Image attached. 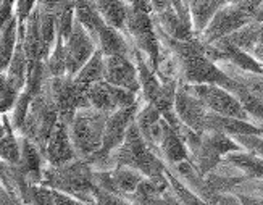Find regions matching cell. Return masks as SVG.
Listing matches in <instances>:
<instances>
[{"label": "cell", "instance_id": "cell-8", "mask_svg": "<svg viewBox=\"0 0 263 205\" xmlns=\"http://www.w3.org/2000/svg\"><path fill=\"white\" fill-rule=\"evenodd\" d=\"M123 32L131 41L133 47L141 50L147 57L148 63L155 70L160 60V53H162V42L158 39L152 11L128 5L126 25H124Z\"/></svg>", "mask_w": 263, "mask_h": 205}, {"label": "cell", "instance_id": "cell-19", "mask_svg": "<svg viewBox=\"0 0 263 205\" xmlns=\"http://www.w3.org/2000/svg\"><path fill=\"white\" fill-rule=\"evenodd\" d=\"M44 157L49 166H62L78 158L66 123H57L55 129L52 131L47 144L44 147Z\"/></svg>", "mask_w": 263, "mask_h": 205}, {"label": "cell", "instance_id": "cell-31", "mask_svg": "<svg viewBox=\"0 0 263 205\" xmlns=\"http://www.w3.org/2000/svg\"><path fill=\"white\" fill-rule=\"evenodd\" d=\"M231 92L237 97L239 102H241V105L249 113L252 123H255L257 126L263 128V99H260L254 92H250L247 87H244L239 83L236 84V87L231 90Z\"/></svg>", "mask_w": 263, "mask_h": 205}, {"label": "cell", "instance_id": "cell-26", "mask_svg": "<svg viewBox=\"0 0 263 205\" xmlns=\"http://www.w3.org/2000/svg\"><path fill=\"white\" fill-rule=\"evenodd\" d=\"M92 2L108 26L124 31L128 16V4L124 0H92Z\"/></svg>", "mask_w": 263, "mask_h": 205}, {"label": "cell", "instance_id": "cell-7", "mask_svg": "<svg viewBox=\"0 0 263 205\" xmlns=\"http://www.w3.org/2000/svg\"><path fill=\"white\" fill-rule=\"evenodd\" d=\"M59 121V110H57V105L53 104L47 87L44 86L42 92H39L31 100L25 126H23L20 136H25V138L32 141L44 152V147Z\"/></svg>", "mask_w": 263, "mask_h": 205}, {"label": "cell", "instance_id": "cell-37", "mask_svg": "<svg viewBox=\"0 0 263 205\" xmlns=\"http://www.w3.org/2000/svg\"><path fill=\"white\" fill-rule=\"evenodd\" d=\"M28 205H55L52 189L44 184H32Z\"/></svg>", "mask_w": 263, "mask_h": 205}, {"label": "cell", "instance_id": "cell-12", "mask_svg": "<svg viewBox=\"0 0 263 205\" xmlns=\"http://www.w3.org/2000/svg\"><path fill=\"white\" fill-rule=\"evenodd\" d=\"M194 96H197L207 108L213 113H218L223 117H233L239 120L252 121L249 113L244 110L237 97L218 84H186Z\"/></svg>", "mask_w": 263, "mask_h": 205}, {"label": "cell", "instance_id": "cell-4", "mask_svg": "<svg viewBox=\"0 0 263 205\" xmlns=\"http://www.w3.org/2000/svg\"><path fill=\"white\" fill-rule=\"evenodd\" d=\"M41 184L96 205L92 196L94 168L84 158H74L73 162L65 163L62 166L45 165Z\"/></svg>", "mask_w": 263, "mask_h": 205}, {"label": "cell", "instance_id": "cell-40", "mask_svg": "<svg viewBox=\"0 0 263 205\" xmlns=\"http://www.w3.org/2000/svg\"><path fill=\"white\" fill-rule=\"evenodd\" d=\"M0 205H25L18 194L0 183Z\"/></svg>", "mask_w": 263, "mask_h": 205}, {"label": "cell", "instance_id": "cell-11", "mask_svg": "<svg viewBox=\"0 0 263 205\" xmlns=\"http://www.w3.org/2000/svg\"><path fill=\"white\" fill-rule=\"evenodd\" d=\"M141 102H142V96L139 94V99H137V102H134L133 105L120 108L108 115L107 123H105V129H104V139H102V147L99 149V152H96L92 157L87 158L89 165L94 170H97L105 162V158L115 151L117 147H120L123 144L129 126L134 123L137 111H139V108L142 105Z\"/></svg>", "mask_w": 263, "mask_h": 205}, {"label": "cell", "instance_id": "cell-21", "mask_svg": "<svg viewBox=\"0 0 263 205\" xmlns=\"http://www.w3.org/2000/svg\"><path fill=\"white\" fill-rule=\"evenodd\" d=\"M205 131H216L226 136H244V134H260L263 136V128L257 126L252 121L239 120L233 117H223L218 113L209 111L207 120H205Z\"/></svg>", "mask_w": 263, "mask_h": 205}, {"label": "cell", "instance_id": "cell-41", "mask_svg": "<svg viewBox=\"0 0 263 205\" xmlns=\"http://www.w3.org/2000/svg\"><path fill=\"white\" fill-rule=\"evenodd\" d=\"M52 194H53V200H55V205H92V203H87L84 200H79L73 196H68L65 192H60V191H53L52 189Z\"/></svg>", "mask_w": 263, "mask_h": 205}, {"label": "cell", "instance_id": "cell-45", "mask_svg": "<svg viewBox=\"0 0 263 205\" xmlns=\"http://www.w3.org/2000/svg\"><path fill=\"white\" fill-rule=\"evenodd\" d=\"M254 21H258V23H263V2L258 5V8L255 10L254 13Z\"/></svg>", "mask_w": 263, "mask_h": 205}, {"label": "cell", "instance_id": "cell-39", "mask_svg": "<svg viewBox=\"0 0 263 205\" xmlns=\"http://www.w3.org/2000/svg\"><path fill=\"white\" fill-rule=\"evenodd\" d=\"M37 7V0H16L15 4V15L20 25L26 21V18L32 13V10Z\"/></svg>", "mask_w": 263, "mask_h": 205}, {"label": "cell", "instance_id": "cell-33", "mask_svg": "<svg viewBox=\"0 0 263 205\" xmlns=\"http://www.w3.org/2000/svg\"><path fill=\"white\" fill-rule=\"evenodd\" d=\"M242 205H263V179H247L233 189Z\"/></svg>", "mask_w": 263, "mask_h": 205}, {"label": "cell", "instance_id": "cell-14", "mask_svg": "<svg viewBox=\"0 0 263 205\" xmlns=\"http://www.w3.org/2000/svg\"><path fill=\"white\" fill-rule=\"evenodd\" d=\"M145 176L129 166H113L110 170H94V184L113 194L129 197Z\"/></svg>", "mask_w": 263, "mask_h": 205}, {"label": "cell", "instance_id": "cell-17", "mask_svg": "<svg viewBox=\"0 0 263 205\" xmlns=\"http://www.w3.org/2000/svg\"><path fill=\"white\" fill-rule=\"evenodd\" d=\"M209 111L210 110L207 105L197 96H194L186 84L179 83L175 99V113L182 124L202 134L205 131V120H207Z\"/></svg>", "mask_w": 263, "mask_h": 205}, {"label": "cell", "instance_id": "cell-25", "mask_svg": "<svg viewBox=\"0 0 263 205\" xmlns=\"http://www.w3.org/2000/svg\"><path fill=\"white\" fill-rule=\"evenodd\" d=\"M74 20L92 36V39H96L102 28L107 26L92 0H74Z\"/></svg>", "mask_w": 263, "mask_h": 205}, {"label": "cell", "instance_id": "cell-32", "mask_svg": "<svg viewBox=\"0 0 263 205\" xmlns=\"http://www.w3.org/2000/svg\"><path fill=\"white\" fill-rule=\"evenodd\" d=\"M4 121L7 124V134L0 139V162L8 163V165H16L20 162V155H21V141H20V134H16L11 129L7 113H4Z\"/></svg>", "mask_w": 263, "mask_h": 205}, {"label": "cell", "instance_id": "cell-13", "mask_svg": "<svg viewBox=\"0 0 263 205\" xmlns=\"http://www.w3.org/2000/svg\"><path fill=\"white\" fill-rule=\"evenodd\" d=\"M155 26L176 41H187L196 36L191 10L186 0H173L162 13H152Z\"/></svg>", "mask_w": 263, "mask_h": 205}, {"label": "cell", "instance_id": "cell-44", "mask_svg": "<svg viewBox=\"0 0 263 205\" xmlns=\"http://www.w3.org/2000/svg\"><path fill=\"white\" fill-rule=\"evenodd\" d=\"M250 55L254 57V59L263 66V42H260V44H257L255 47H254V50L250 52Z\"/></svg>", "mask_w": 263, "mask_h": 205}, {"label": "cell", "instance_id": "cell-29", "mask_svg": "<svg viewBox=\"0 0 263 205\" xmlns=\"http://www.w3.org/2000/svg\"><path fill=\"white\" fill-rule=\"evenodd\" d=\"M104 76H105V55L97 49L94 55L90 57L86 62V65L73 78L79 84L90 87L99 81H104Z\"/></svg>", "mask_w": 263, "mask_h": 205}, {"label": "cell", "instance_id": "cell-27", "mask_svg": "<svg viewBox=\"0 0 263 205\" xmlns=\"http://www.w3.org/2000/svg\"><path fill=\"white\" fill-rule=\"evenodd\" d=\"M224 160L237 166L249 179H263V158L246 149L224 155Z\"/></svg>", "mask_w": 263, "mask_h": 205}, {"label": "cell", "instance_id": "cell-16", "mask_svg": "<svg viewBox=\"0 0 263 205\" xmlns=\"http://www.w3.org/2000/svg\"><path fill=\"white\" fill-rule=\"evenodd\" d=\"M97 50L96 41L92 36L74 20V26L71 34L65 41V52H66V74L74 76L86 62L94 55Z\"/></svg>", "mask_w": 263, "mask_h": 205}, {"label": "cell", "instance_id": "cell-24", "mask_svg": "<svg viewBox=\"0 0 263 205\" xmlns=\"http://www.w3.org/2000/svg\"><path fill=\"white\" fill-rule=\"evenodd\" d=\"M186 2L191 10L196 36H200L205 31V28L209 26V23L212 21L216 11H218L228 0H186Z\"/></svg>", "mask_w": 263, "mask_h": 205}, {"label": "cell", "instance_id": "cell-22", "mask_svg": "<svg viewBox=\"0 0 263 205\" xmlns=\"http://www.w3.org/2000/svg\"><path fill=\"white\" fill-rule=\"evenodd\" d=\"M170 188V181L166 175L154 176V178H144L141 184L137 186L134 194H131L128 199L133 200L137 205H154L162 194Z\"/></svg>", "mask_w": 263, "mask_h": 205}, {"label": "cell", "instance_id": "cell-34", "mask_svg": "<svg viewBox=\"0 0 263 205\" xmlns=\"http://www.w3.org/2000/svg\"><path fill=\"white\" fill-rule=\"evenodd\" d=\"M45 68L50 76H63L66 74V52H65V39L57 36L55 45L50 55L45 60Z\"/></svg>", "mask_w": 263, "mask_h": 205}, {"label": "cell", "instance_id": "cell-5", "mask_svg": "<svg viewBox=\"0 0 263 205\" xmlns=\"http://www.w3.org/2000/svg\"><path fill=\"white\" fill-rule=\"evenodd\" d=\"M108 115L110 113L100 111L94 107L79 108L74 113L73 120L68 124V131L78 158L87 160L99 152Z\"/></svg>", "mask_w": 263, "mask_h": 205}, {"label": "cell", "instance_id": "cell-38", "mask_svg": "<svg viewBox=\"0 0 263 205\" xmlns=\"http://www.w3.org/2000/svg\"><path fill=\"white\" fill-rule=\"evenodd\" d=\"M233 139L241 145L242 149L263 158V136H260V134H244V136H234Z\"/></svg>", "mask_w": 263, "mask_h": 205}, {"label": "cell", "instance_id": "cell-35", "mask_svg": "<svg viewBox=\"0 0 263 205\" xmlns=\"http://www.w3.org/2000/svg\"><path fill=\"white\" fill-rule=\"evenodd\" d=\"M18 96H20V90H16L10 84L8 78L4 71H0V115L8 113L13 108Z\"/></svg>", "mask_w": 263, "mask_h": 205}, {"label": "cell", "instance_id": "cell-1", "mask_svg": "<svg viewBox=\"0 0 263 205\" xmlns=\"http://www.w3.org/2000/svg\"><path fill=\"white\" fill-rule=\"evenodd\" d=\"M157 28V26H155ZM158 39L163 47L173 55L178 65V76L181 84H218L228 90L236 87V81L228 76L221 66L213 62L205 45L197 36L187 41H176L168 38L157 28Z\"/></svg>", "mask_w": 263, "mask_h": 205}, {"label": "cell", "instance_id": "cell-28", "mask_svg": "<svg viewBox=\"0 0 263 205\" xmlns=\"http://www.w3.org/2000/svg\"><path fill=\"white\" fill-rule=\"evenodd\" d=\"M28 73H29V60H28V57L25 53V49H23V45H21V41L18 39V45L15 49L13 57H11L5 74L8 78L10 84L21 92V90L25 89V86H26Z\"/></svg>", "mask_w": 263, "mask_h": 205}, {"label": "cell", "instance_id": "cell-47", "mask_svg": "<svg viewBox=\"0 0 263 205\" xmlns=\"http://www.w3.org/2000/svg\"><path fill=\"white\" fill-rule=\"evenodd\" d=\"M0 165H2V162H0Z\"/></svg>", "mask_w": 263, "mask_h": 205}, {"label": "cell", "instance_id": "cell-43", "mask_svg": "<svg viewBox=\"0 0 263 205\" xmlns=\"http://www.w3.org/2000/svg\"><path fill=\"white\" fill-rule=\"evenodd\" d=\"M173 0H148V5H151L152 13H162L163 10H166Z\"/></svg>", "mask_w": 263, "mask_h": 205}, {"label": "cell", "instance_id": "cell-20", "mask_svg": "<svg viewBox=\"0 0 263 205\" xmlns=\"http://www.w3.org/2000/svg\"><path fill=\"white\" fill-rule=\"evenodd\" d=\"M20 141H21V155L16 166L31 184H41L44 176V168L47 165L44 152L32 141L25 138V136H20Z\"/></svg>", "mask_w": 263, "mask_h": 205}, {"label": "cell", "instance_id": "cell-9", "mask_svg": "<svg viewBox=\"0 0 263 205\" xmlns=\"http://www.w3.org/2000/svg\"><path fill=\"white\" fill-rule=\"evenodd\" d=\"M237 151H242V147L231 136L216 131H203L197 144L189 151V160L197 172L205 176L223 162L224 155Z\"/></svg>", "mask_w": 263, "mask_h": 205}, {"label": "cell", "instance_id": "cell-15", "mask_svg": "<svg viewBox=\"0 0 263 205\" xmlns=\"http://www.w3.org/2000/svg\"><path fill=\"white\" fill-rule=\"evenodd\" d=\"M87 97L90 107L105 113H113L120 108L133 105L139 99V94L118 86H113L107 81H99L87 89Z\"/></svg>", "mask_w": 263, "mask_h": 205}, {"label": "cell", "instance_id": "cell-6", "mask_svg": "<svg viewBox=\"0 0 263 205\" xmlns=\"http://www.w3.org/2000/svg\"><path fill=\"white\" fill-rule=\"evenodd\" d=\"M261 2L263 0H228L197 38L203 44H213L230 36L231 32L254 21V13Z\"/></svg>", "mask_w": 263, "mask_h": 205}, {"label": "cell", "instance_id": "cell-23", "mask_svg": "<svg viewBox=\"0 0 263 205\" xmlns=\"http://www.w3.org/2000/svg\"><path fill=\"white\" fill-rule=\"evenodd\" d=\"M20 39V21L16 15L0 26V71H7Z\"/></svg>", "mask_w": 263, "mask_h": 205}, {"label": "cell", "instance_id": "cell-42", "mask_svg": "<svg viewBox=\"0 0 263 205\" xmlns=\"http://www.w3.org/2000/svg\"><path fill=\"white\" fill-rule=\"evenodd\" d=\"M212 205H242V203L234 192H224V194L216 196V199L212 202Z\"/></svg>", "mask_w": 263, "mask_h": 205}, {"label": "cell", "instance_id": "cell-36", "mask_svg": "<svg viewBox=\"0 0 263 205\" xmlns=\"http://www.w3.org/2000/svg\"><path fill=\"white\" fill-rule=\"evenodd\" d=\"M94 203L96 205H131V200L124 196L120 194H113V192H108L105 189H100L94 184Z\"/></svg>", "mask_w": 263, "mask_h": 205}, {"label": "cell", "instance_id": "cell-2", "mask_svg": "<svg viewBox=\"0 0 263 205\" xmlns=\"http://www.w3.org/2000/svg\"><path fill=\"white\" fill-rule=\"evenodd\" d=\"M134 121L144 141L168 166L189 160V151L181 138V133L171 126L152 104L144 100Z\"/></svg>", "mask_w": 263, "mask_h": 205}, {"label": "cell", "instance_id": "cell-18", "mask_svg": "<svg viewBox=\"0 0 263 205\" xmlns=\"http://www.w3.org/2000/svg\"><path fill=\"white\" fill-rule=\"evenodd\" d=\"M104 81L123 89L141 94L137 66L129 55H108L105 57V76Z\"/></svg>", "mask_w": 263, "mask_h": 205}, {"label": "cell", "instance_id": "cell-10", "mask_svg": "<svg viewBox=\"0 0 263 205\" xmlns=\"http://www.w3.org/2000/svg\"><path fill=\"white\" fill-rule=\"evenodd\" d=\"M49 94L59 110L60 121L70 124L79 108L90 107L86 86L79 84L73 76H49L45 83Z\"/></svg>", "mask_w": 263, "mask_h": 205}, {"label": "cell", "instance_id": "cell-3", "mask_svg": "<svg viewBox=\"0 0 263 205\" xmlns=\"http://www.w3.org/2000/svg\"><path fill=\"white\" fill-rule=\"evenodd\" d=\"M118 165L139 170L147 178L162 176L166 168V163L144 141L136 121L129 126L123 144L117 147L97 170H110Z\"/></svg>", "mask_w": 263, "mask_h": 205}, {"label": "cell", "instance_id": "cell-30", "mask_svg": "<svg viewBox=\"0 0 263 205\" xmlns=\"http://www.w3.org/2000/svg\"><path fill=\"white\" fill-rule=\"evenodd\" d=\"M218 65L221 66V70L228 76L234 79L236 83L242 84L244 87H247L250 90V92H254L255 96L263 99V74L244 71L241 68H237L231 63H226V62H220Z\"/></svg>", "mask_w": 263, "mask_h": 205}, {"label": "cell", "instance_id": "cell-46", "mask_svg": "<svg viewBox=\"0 0 263 205\" xmlns=\"http://www.w3.org/2000/svg\"><path fill=\"white\" fill-rule=\"evenodd\" d=\"M7 124H5V121H4V117L2 115H0V139H2L4 138V136L7 134Z\"/></svg>", "mask_w": 263, "mask_h": 205}]
</instances>
